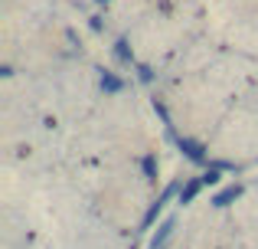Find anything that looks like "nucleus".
I'll return each mask as SVG.
<instances>
[{"instance_id": "obj_1", "label": "nucleus", "mask_w": 258, "mask_h": 249, "mask_svg": "<svg viewBox=\"0 0 258 249\" xmlns=\"http://www.w3.org/2000/svg\"><path fill=\"white\" fill-rule=\"evenodd\" d=\"M180 147L186 151L189 161H196V164H203V161H206V154H203V147L196 144V141H183V138H180Z\"/></svg>"}, {"instance_id": "obj_2", "label": "nucleus", "mask_w": 258, "mask_h": 249, "mask_svg": "<svg viewBox=\"0 0 258 249\" xmlns=\"http://www.w3.org/2000/svg\"><path fill=\"white\" fill-rule=\"evenodd\" d=\"M170 233H173V220H167V223L160 226V233L151 239V249H164V243H167V236H170Z\"/></svg>"}, {"instance_id": "obj_3", "label": "nucleus", "mask_w": 258, "mask_h": 249, "mask_svg": "<svg viewBox=\"0 0 258 249\" xmlns=\"http://www.w3.org/2000/svg\"><path fill=\"white\" fill-rule=\"evenodd\" d=\"M200 187H203V180H189V184L180 190V204H189V200H193L196 193H200Z\"/></svg>"}, {"instance_id": "obj_4", "label": "nucleus", "mask_w": 258, "mask_h": 249, "mask_svg": "<svg viewBox=\"0 0 258 249\" xmlns=\"http://www.w3.org/2000/svg\"><path fill=\"white\" fill-rule=\"evenodd\" d=\"M101 89L105 92H121V79L111 76V72H101Z\"/></svg>"}, {"instance_id": "obj_5", "label": "nucleus", "mask_w": 258, "mask_h": 249, "mask_svg": "<svg viewBox=\"0 0 258 249\" xmlns=\"http://www.w3.org/2000/svg\"><path fill=\"white\" fill-rule=\"evenodd\" d=\"M239 193H242V187H226V190H222L219 197H216V207H226L229 200H235Z\"/></svg>"}, {"instance_id": "obj_6", "label": "nucleus", "mask_w": 258, "mask_h": 249, "mask_svg": "<svg viewBox=\"0 0 258 249\" xmlns=\"http://www.w3.org/2000/svg\"><path fill=\"white\" fill-rule=\"evenodd\" d=\"M114 53H118L121 63H131V53H127V43H124V39H118V43H114Z\"/></svg>"}, {"instance_id": "obj_7", "label": "nucleus", "mask_w": 258, "mask_h": 249, "mask_svg": "<svg viewBox=\"0 0 258 249\" xmlns=\"http://www.w3.org/2000/svg\"><path fill=\"white\" fill-rule=\"evenodd\" d=\"M95 4H101V0H95Z\"/></svg>"}]
</instances>
